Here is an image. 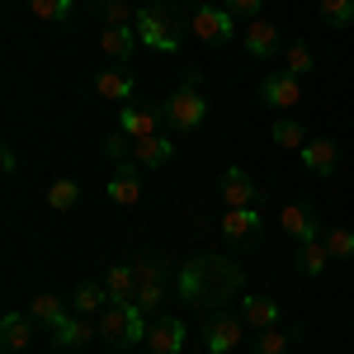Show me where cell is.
Instances as JSON below:
<instances>
[{
	"label": "cell",
	"mask_w": 354,
	"mask_h": 354,
	"mask_svg": "<svg viewBox=\"0 0 354 354\" xmlns=\"http://www.w3.org/2000/svg\"><path fill=\"white\" fill-rule=\"evenodd\" d=\"M232 288H241V265H232L222 255H194L180 265V298L194 307L222 302Z\"/></svg>",
	"instance_id": "1"
},
{
	"label": "cell",
	"mask_w": 354,
	"mask_h": 354,
	"mask_svg": "<svg viewBox=\"0 0 354 354\" xmlns=\"http://www.w3.org/2000/svg\"><path fill=\"white\" fill-rule=\"evenodd\" d=\"M133 28H137V38H142L147 48H156V53H180V10H175L170 0L142 5Z\"/></svg>",
	"instance_id": "2"
},
{
	"label": "cell",
	"mask_w": 354,
	"mask_h": 354,
	"mask_svg": "<svg viewBox=\"0 0 354 354\" xmlns=\"http://www.w3.org/2000/svg\"><path fill=\"white\" fill-rule=\"evenodd\" d=\"M161 113H165V128H170V133H194V128L208 118V100H203V90H198V71H194V66L185 71L180 90L161 104Z\"/></svg>",
	"instance_id": "3"
},
{
	"label": "cell",
	"mask_w": 354,
	"mask_h": 354,
	"mask_svg": "<svg viewBox=\"0 0 354 354\" xmlns=\"http://www.w3.org/2000/svg\"><path fill=\"white\" fill-rule=\"evenodd\" d=\"M241 19L227 10V5H194L189 10V33L198 43H232L236 33H241Z\"/></svg>",
	"instance_id": "4"
},
{
	"label": "cell",
	"mask_w": 354,
	"mask_h": 354,
	"mask_svg": "<svg viewBox=\"0 0 354 354\" xmlns=\"http://www.w3.org/2000/svg\"><path fill=\"white\" fill-rule=\"evenodd\" d=\"M218 232H222V241H227V245H236V250L255 245V241H260V232H265L260 203H250V208H222Z\"/></svg>",
	"instance_id": "5"
},
{
	"label": "cell",
	"mask_w": 354,
	"mask_h": 354,
	"mask_svg": "<svg viewBox=\"0 0 354 354\" xmlns=\"http://www.w3.org/2000/svg\"><path fill=\"white\" fill-rule=\"evenodd\" d=\"M279 232L298 245V241H312V236H326V222L317 218L312 203H288V208L279 213Z\"/></svg>",
	"instance_id": "6"
},
{
	"label": "cell",
	"mask_w": 354,
	"mask_h": 354,
	"mask_svg": "<svg viewBox=\"0 0 354 354\" xmlns=\"http://www.w3.org/2000/svg\"><path fill=\"white\" fill-rule=\"evenodd\" d=\"M218 203L222 208H250V203H260V185L245 175L241 165H232V170H222V180H218Z\"/></svg>",
	"instance_id": "7"
},
{
	"label": "cell",
	"mask_w": 354,
	"mask_h": 354,
	"mask_svg": "<svg viewBox=\"0 0 354 354\" xmlns=\"http://www.w3.org/2000/svg\"><path fill=\"white\" fill-rule=\"evenodd\" d=\"M260 100H265L270 109L288 113L293 104H302V81L293 76V71H270V76L260 81Z\"/></svg>",
	"instance_id": "8"
},
{
	"label": "cell",
	"mask_w": 354,
	"mask_h": 354,
	"mask_svg": "<svg viewBox=\"0 0 354 354\" xmlns=\"http://www.w3.org/2000/svg\"><path fill=\"white\" fill-rule=\"evenodd\" d=\"M104 194H109V203H118V208L142 203V165H137V161L113 165V175L104 180Z\"/></svg>",
	"instance_id": "9"
},
{
	"label": "cell",
	"mask_w": 354,
	"mask_h": 354,
	"mask_svg": "<svg viewBox=\"0 0 354 354\" xmlns=\"http://www.w3.org/2000/svg\"><path fill=\"white\" fill-rule=\"evenodd\" d=\"M185 340H189V330L180 317H156L151 330H147V350L151 354H185Z\"/></svg>",
	"instance_id": "10"
},
{
	"label": "cell",
	"mask_w": 354,
	"mask_h": 354,
	"mask_svg": "<svg viewBox=\"0 0 354 354\" xmlns=\"http://www.w3.org/2000/svg\"><path fill=\"white\" fill-rule=\"evenodd\" d=\"M161 123H165V113L161 109H137V104H123L118 109V133H128L133 142H147V137H156L161 133Z\"/></svg>",
	"instance_id": "11"
},
{
	"label": "cell",
	"mask_w": 354,
	"mask_h": 354,
	"mask_svg": "<svg viewBox=\"0 0 354 354\" xmlns=\"http://www.w3.org/2000/svg\"><path fill=\"white\" fill-rule=\"evenodd\" d=\"M241 48L255 57V62H270V57L279 53V24H270L265 15H260V19H250V24L241 28Z\"/></svg>",
	"instance_id": "12"
},
{
	"label": "cell",
	"mask_w": 354,
	"mask_h": 354,
	"mask_svg": "<svg viewBox=\"0 0 354 354\" xmlns=\"http://www.w3.org/2000/svg\"><path fill=\"white\" fill-rule=\"evenodd\" d=\"M241 345V322L232 317V312H218L213 322H208V330H203V350L208 354H232Z\"/></svg>",
	"instance_id": "13"
},
{
	"label": "cell",
	"mask_w": 354,
	"mask_h": 354,
	"mask_svg": "<svg viewBox=\"0 0 354 354\" xmlns=\"http://www.w3.org/2000/svg\"><path fill=\"white\" fill-rule=\"evenodd\" d=\"M302 165L312 170V175H322V180H330V170L340 165V147L330 142V137H307V147L298 151Z\"/></svg>",
	"instance_id": "14"
},
{
	"label": "cell",
	"mask_w": 354,
	"mask_h": 354,
	"mask_svg": "<svg viewBox=\"0 0 354 354\" xmlns=\"http://www.w3.org/2000/svg\"><path fill=\"white\" fill-rule=\"evenodd\" d=\"M137 28L133 24H109V28H100V48H104V57H113V62H133L137 53Z\"/></svg>",
	"instance_id": "15"
},
{
	"label": "cell",
	"mask_w": 354,
	"mask_h": 354,
	"mask_svg": "<svg viewBox=\"0 0 354 354\" xmlns=\"http://www.w3.org/2000/svg\"><path fill=\"white\" fill-rule=\"evenodd\" d=\"M33 326H38V322H33L28 312H5V322H0V345L24 354L28 345H33Z\"/></svg>",
	"instance_id": "16"
},
{
	"label": "cell",
	"mask_w": 354,
	"mask_h": 354,
	"mask_svg": "<svg viewBox=\"0 0 354 354\" xmlns=\"http://www.w3.org/2000/svg\"><path fill=\"white\" fill-rule=\"evenodd\" d=\"M241 322H245V326H255V330L279 326V322H283V307H279L274 298H260V293H245V298H241Z\"/></svg>",
	"instance_id": "17"
},
{
	"label": "cell",
	"mask_w": 354,
	"mask_h": 354,
	"mask_svg": "<svg viewBox=\"0 0 354 354\" xmlns=\"http://www.w3.org/2000/svg\"><path fill=\"white\" fill-rule=\"evenodd\" d=\"M95 95L109 100V104H128V100L137 95L133 71H100V76H95Z\"/></svg>",
	"instance_id": "18"
},
{
	"label": "cell",
	"mask_w": 354,
	"mask_h": 354,
	"mask_svg": "<svg viewBox=\"0 0 354 354\" xmlns=\"http://www.w3.org/2000/svg\"><path fill=\"white\" fill-rule=\"evenodd\" d=\"M170 156H175V137L170 133L147 137V142H137V151H133V161L142 170H161V165H170Z\"/></svg>",
	"instance_id": "19"
},
{
	"label": "cell",
	"mask_w": 354,
	"mask_h": 354,
	"mask_svg": "<svg viewBox=\"0 0 354 354\" xmlns=\"http://www.w3.org/2000/svg\"><path fill=\"white\" fill-rule=\"evenodd\" d=\"M326 260H330V250L322 236H312V241H298V250H293V270L302 274V279H317V274L326 270Z\"/></svg>",
	"instance_id": "20"
},
{
	"label": "cell",
	"mask_w": 354,
	"mask_h": 354,
	"mask_svg": "<svg viewBox=\"0 0 354 354\" xmlns=\"http://www.w3.org/2000/svg\"><path fill=\"white\" fill-rule=\"evenodd\" d=\"M95 335H100V330L90 326L85 317H76V312H71V317H62V326L53 330L57 350H81V345H90V340H95Z\"/></svg>",
	"instance_id": "21"
},
{
	"label": "cell",
	"mask_w": 354,
	"mask_h": 354,
	"mask_svg": "<svg viewBox=\"0 0 354 354\" xmlns=\"http://www.w3.org/2000/svg\"><path fill=\"white\" fill-rule=\"evenodd\" d=\"M95 330H100L104 345H123V330H128V302H104V312H100Z\"/></svg>",
	"instance_id": "22"
},
{
	"label": "cell",
	"mask_w": 354,
	"mask_h": 354,
	"mask_svg": "<svg viewBox=\"0 0 354 354\" xmlns=\"http://www.w3.org/2000/svg\"><path fill=\"white\" fill-rule=\"evenodd\" d=\"M293 340H302V326L293 330L265 326V330H255V354H293Z\"/></svg>",
	"instance_id": "23"
},
{
	"label": "cell",
	"mask_w": 354,
	"mask_h": 354,
	"mask_svg": "<svg viewBox=\"0 0 354 354\" xmlns=\"http://www.w3.org/2000/svg\"><path fill=\"white\" fill-rule=\"evenodd\" d=\"M104 293H109V302H133L137 298V270L133 265H109Z\"/></svg>",
	"instance_id": "24"
},
{
	"label": "cell",
	"mask_w": 354,
	"mask_h": 354,
	"mask_svg": "<svg viewBox=\"0 0 354 354\" xmlns=\"http://www.w3.org/2000/svg\"><path fill=\"white\" fill-rule=\"evenodd\" d=\"M104 302H109V293H104V283H95V279L76 283V293H71L76 317H100V312H104Z\"/></svg>",
	"instance_id": "25"
},
{
	"label": "cell",
	"mask_w": 354,
	"mask_h": 354,
	"mask_svg": "<svg viewBox=\"0 0 354 354\" xmlns=\"http://www.w3.org/2000/svg\"><path fill=\"white\" fill-rule=\"evenodd\" d=\"M28 317H33L38 326L57 330V326H62V317H66V307H62V298H57V293H33V302H28Z\"/></svg>",
	"instance_id": "26"
},
{
	"label": "cell",
	"mask_w": 354,
	"mask_h": 354,
	"mask_svg": "<svg viewBox=\"0 0 354 354\" xmlns=\"http://www.w3.org/2000/svg\"><path fill=\"white\" fill-rule=\"evenodd\" d=\"M283 71H293V76H307V71H317V53H312V43L307 38H293L288 48H283Z\"/></svg>",
	"instance_id": "27"
},
{
	"label": "cell",
	"mask_w": 354,
	"mask_h": 354,
	"mask_svg": "<svg viewBox=\"0 0 354 354\" xmlns=\"http://www.w3.org/2000/svg\"><path fill=\"white\" fill-rule=\"evenodd\" d=\"M147 330H151V312L137 307V302H128V330H123V345H118V350H137V345H147Z\"/></svg>",
	"instance_id": "28"
},
{
	"label": "cell",
	"mask_w": 354,
	"mask_h": 354,
	"mask_svg": "<svg viewBox=\"0 0 354 354\" xmlns=\"http://www.w3.org/2000/svg\"><path fill=\"white\" fill-rule=\"evenodd\" d=\"M274 147H288V151H302L307 147V133H302V123L293 113H279L274 118Z\"/></svg>",
	"instance_id": "29"
},
{
	"label": "cell",
	"mask_w": 354,
	"mask_h": 354,
	"mask_svg": "<svg viewBox=\"0 0 354 354\" xmlns=\"http://www.w3.org/2000/svg\"><path fill=\"white\" fill-rule=\"evenodd\" d=\"M76 203H81V185H76V180L62 175V180L48 185V208H53V213H71Z\"/></svg>",
	"instance_id": "30"
},
{
	"label": "cell",
	"mask_w": 354,
	"mask_h": 354,
	"mask_svg": "<svg viewBox=\"0 0 354 354\" xmlns=\"http://www.w3.org/2000/svg\"><path fill=\"white\" fill-rule=\"evenodd\" d=\"M71 10H76V0H28V15L43 24H66Z\"/></svg>",
	"instance_id": "31"
},
{
	"label": "cell",
	"mask_w": 354,
	"mask_h": 354,
	"mask_svg": "<svg viewBox=\"0 0 354 354\" xmlns=\"http://www.w3.org/2000/svg\"><path fill=\"white\" fill-rule=\"evenodd\" d=\"M326 250H330V260H340V265H350L354 260V227H326Z\"/></svg>",
	"instance_id": "32"
},
{
	"label": "cell",
	"mask_w": 354,
	"mask_h": 354,
	"mask_svg": "<svg viewBox=\"0 0 354 354\" xmlns=\"http://www.w3.org/2000/svg\"><path fill=\"white\" fill-rule=\"evenodd\" d=\"M317 10H322V19L330 28H350L354 24V0H317Z\"/></svg>",
	"instance_id": "33"
},
{
	"label": "cell",
	"mask_w": 354,
	"mask_h": 354,
	"mask_svg": "<svg viewBox=\"0 0 354 354\" xmlns=\"http://www.w3.org/2000/svg\"><path fill=\"white\" fill-rule=\"evenodd\" d=\"M95 15L104 19V28L109 24H133L137 19V10L128 5V0H95Z\"/></svg>",
	"instance_id": "34"
},
{
	"label": "cell",
	"mask_w": 354,
	"mask_h": 354,
	"mask_svg": "<svg viewBox=\"0 0 354 354\" xmlns=\"http://www.w3.org/2000/svg\"><path fill=\"white\" fill-rule=\"evenodd\" d=\"M133 270H137V283H165L170 265H165L161 255H137V260H133Z\"/></svg>",
	"instance_id": "35"
},
{
	"label": "cell",
	"mask_w": 354,
	"mask_h": 354,
	"mask_svg": "<svg viewBox=\"0 0 354 354\" xmlns=\"http://www.w3.org/2000/svg\"><path fill=\"white\" fill-rule=\"evenodd\" d=\"M133 151H137V142H133L128 133H109V137H104V156H109L113 165L133 161Z\"/></svg>",
	"instance_id": "36"
},
{
	"label": "cell",
	"mask_w": 354,
	"mask_h": 354,
	"mask_svg": "<svg viewBox=\"0 0 354 354\" xmlns=\"http://www.w3.org/2000/svg\"><path fill=\"white\" fill-rule=\"evenodd\" d=\"M161 298H165V283H137V307H147V312H156L161 307Z\"/></svg>",
	"instance_id": "37"
},
{
	"label": "cell",
	"mask_w": 354,
	"mask_h": 354,
	"mask_svg": "<svg viewBox=\"0 0 354 354\" xmlns=\"http://www.w3.org/2000/svg\"><path fill=\"white\" fill-rule=\"evenodd\" d=\"M241 24H250V19H260V10H265V0H222Z\"/></svg>",
	"instance_id": "38"
},
{
	"label": "cell",
	"mask_w": 354,
	"mask_h": 354,
	"mask_svg": "<svg viewBox=\"0 0 354 354\" xmlns=\"http://www.w3.org/2000/svg\"><path fill=\"white\" fill-rule=\"evenodd\" d=\"M0 161H5V175H15V165H19V156H15V147H5V156H0Z\"/></svg>",
	"instance_id": "39"
},
{
	"label": "cell",
	"mask_w": 354,
	"mask_h": 354,
	"mask_svg": "<svg viewBox=\"0 0 354 354\" xmlns=\"http://www.w3.org/2000/svg\"><path fill=\"white\" fill-rule=\"evenodd\" d=\"M53 354H76V350H57V345H53Z\"/></svg>",
	"instance_id": "40"
},
{
	"label": "cell",
	"mask_w": 354,
	"mask_h": 354,
	"mask_svg": "<svg viewBox=\"0 0 354 354\" xmlns=\"http://www.w3.org/2000/svg\"><path fill=\"white\" fill-rule=\"evenodd\" d=\"M194 5H218V0H194Z\"/></svg>",
	"instance_id": "41"
},
{
	"label": "cell",
	"mask_w": 354,
	"mask_h": 354,
	"mask_svg": "<svg viewBox=\"0 0 354 354\" xmlns=\"http://www.w3.org/2000/svg\"><path fill=\"white\" fill-rule=\"evenodd\" d=\"M142 354H151V350H147V345H142Z\"/></svg>",
	"instance_id": "42"
},
{
	"label": "cell",
	"mask_w": 354,
	"mask_h": 354,
	"mask_svg": "<svg viewBox=\"0 0 354 354\" xmlns=\"http://www.w3.org/2000/svg\"><path fill=\"white\" fill-rule=\"evenodd\" d=\"M5 354H15V350H5Z\"/></svg>",
	"instance_id": "43"
}]
</instances>
